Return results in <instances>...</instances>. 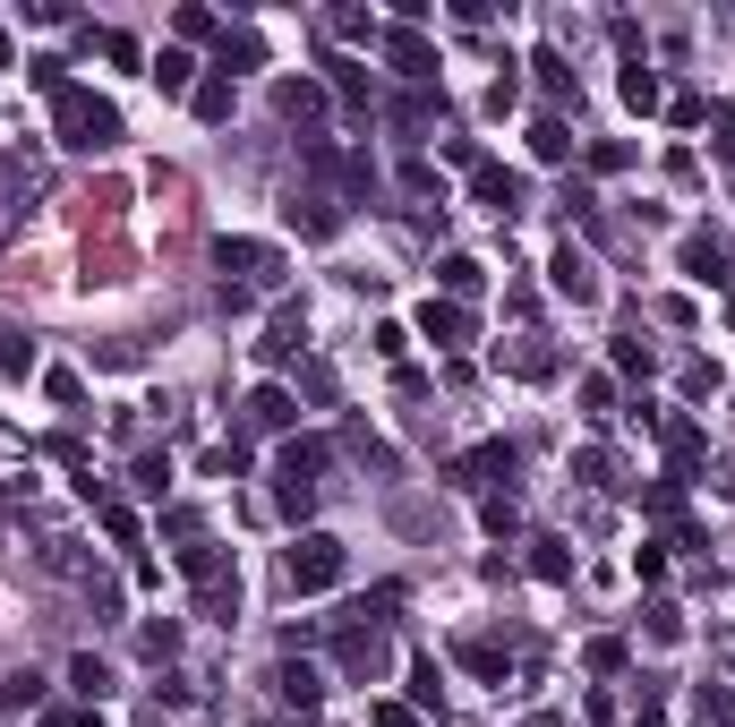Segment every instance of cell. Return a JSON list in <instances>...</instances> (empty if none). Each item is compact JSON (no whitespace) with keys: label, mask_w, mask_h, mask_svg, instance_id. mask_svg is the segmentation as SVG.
Returning a JSON list of instances; mask_svg holds the SVG:
<instances>
[{"label":"cell","mask_w":735,"mask_h":727,"mask_svg":"<svg viewBox=\"0 0 735 727\" xmlns=\"http://www.w3.org/2000/svg\"><path fill=\"white\" fill-rule=\"evenodd\" d=\"M52 129H61L69 155H103V146H120V112L86 86H69V95H52Z\"/></svg>","instance_id":"cell-1"},{"label":"cell","mask_w":735,"mask_h":727,"mask_svg":"<svg viewBox=\"0 0 735 727\" xmlns=\"http://www.w3.org/2000/svg\"><path fill=\"white\" fill-rule=\"evenodd\" d=\"M343 539H334V530H300V539H291V557H283V573H291V591H334V582H343Z\"/></svg>","instance_id":"cell-2"},{"label":"cell","mask_w":735,"mask_h":727,"mask_svg":"<svg viewBox=\"0 0 735 727\" xmlns=\"http://www.w3.org/2000/svg\"><path fill=\"white\" fill-rule=\"evenodd\" d=\"M334 667L377 685V676H385V633L377 625H343V633H334Z\"/></svg>","instance_id":"cell-3"},{"label":"cell","mask_w":735,"mask_h":727,"mask_svg":"<svg viewBox=\"0 0 735 727\" xmlns=\"http://www.w3.org/2000/svg\"><path fill=\"white\" fill-rule=\"evenodd\" d=\"M214 265L223 274H249V283H283V257L265 240H214Z\"/></svg>","instance_id":"cell-4"},{"label":"cell","mask_w":735,"mask_h":727,"mask_svg":"<svg viewBox=\"0 0 735 727\" xmlns=\"http://www.w3.org/2000/svg\"><path fill=\"white\" fill-rule=\"evenodd\" d=\"M377 43H385V61L402 69L411 86H428V77H437V52H428V34H419V27H393V34H377Z\"/></svg>","instance_id":"cell-5"},{"label":"cell","mask_w":735,"mask_h":727,"mask_svg":"<svg viewBox=\"0 0 735 727\" xmlns=\"http://www.w3.org/2000/svg\"><path fill=\"white\" fill-rule=\"evenodd\" d=\"M283 214H291V232H308V240H334V232H343V206L325 198V189H300Z\"/></svg>","instance_id":"cell-6"},{"label":"cell","mask_w":735,"mask_h":727,"mask_svg":"<svg viewBox=\"0 0 735 727\" xmlns=\"http://www.w3.org/2000/svg\"><path fill=\"white\" fill-rule=\"evenodd\" d=\"M547 283H556V292H565V299L581 308V299H599V265L581 257V249H556V265H547Z\"/></svg>","instance_id":"cell-7"},{"label":"cell","mask_w":735,"mask_h":727,"mask_svg":"<svg viewBox=\"0 0 735 727\" xmlns=\"http://www.w3.org/2000/svg\"><path fill=\"white\" fill-rule=\"evenodd\" d=\"M419 334H428V343H471V308H462V299H428V308H419Z\"/></svg>","instance_id":"cell-8"},{"label":"cell","mask_w":735,"mask_h":727,"mask_svg":"<svg viewBox=\"0 0 735 727\" xmlns=\"http://www.w3.org/2000/svg\"><path fill=\"white\" fill-rule=\"evenodd\" d=\"M505 471H513V445H480V454H462L445 480L453 488H487V480H505Z\"/></svg>","instance_id":"cell-9"},{"label":"cell","mask_w":735,"mask_h":727,"mask_svg":"<svg viewBox=\"0 0 735 727\" xmlns=\"http://www.w3.org/2000/svg\"><path fill=\"white\" fill-rule=\"evenodd\" d=\"M471 189H480V206L513 214V206H522V171H505V164H480V171H471Z\"/></svg>","instance_id":"cell-10"},{"label":"cell","mask_w":735,"mask_h":727,"mask_svg":"<svg viewBox=\"0 0 735 727\" xmlns=\"http://www.w3.org/2000/svg\"><path fill=\"white\" fill-rule=\"evenodd\" d=\"M274 685H283V710H300V719H317V702H325V676H317V667H283Z\"/></svg>","instance_id":"cell-11"},{"label":"cell","mask_w":735,"mask_h":727,"mask_svg":"<svg viewBox=\"0 0 735 727\" xmlns=\"http://www.w3.org/2000/svg\"><path fill=\"white\" fill-rule=\"evenodd\" d=\"M274 112H283V120H317L325 86H317V77H283V86H274Z\"/></svg>","instance_id":"cell-12"},{"label":"cell","mask_w":735,"mask_h":727,"mask_svg":"<svg viewBox=\"0 0 735 727\" xmlns=\"http://www.w3.org/2000/svg\"><path fill=\"white\" fill-rule=\"evenodd\" d=\"M300 343H308V317H300V308H283V317L265 326V343H256V360H291Z\"/></svg>","instance_id":"cell-13"},{"label":"cell","mask_w":735,"mask_h":727,"mask_svg":"<svg viewBox=\"0 0 735 727\" xmlns=\"http://www.w3.org/2000/svg\"><path fill=\"white\" fill-rule=\"evenodd\" d=\"M684 274H693V283H727V249H718L710 232H693L684 240Z\"/></svg>","instance_id":"cell-14"},{"label":"cell","mask_w":735,"mask_h":727,"mask_svg":"<svg viewBox=\"0 0 735 727\" xmlns=\"http://www.w3.org/2000/svg\"><path fill=\"white\" fill-rule=\"evenodd\" d=\"M291 420H300V402H291L283 386H256L249 394V429H291Z\"/></svg>","instance_id":"cell-15"},{"label":"cell","mask_w":735,"mask_h":727,"mask_svg":"<svg viewBox=\"0 0 735 727\" xmlns=\"http://www.w3.org/2000/svg\"><path fill=\"white\" fill-rule=\"evenodd\" d=\"M437 283H445V299H480L487 292V265L480 257H445V265H437Z\"/></svg>","instance_id":"cell-16"},{"label":"cell","mask_w":735,"mask_h":727,"mask_svg":"<svg viewBox=\"0 0 735 727\" xmlns=\"http://www.w3.org/2000/svg\"><path fill=\"white\" fill-rule=\"evenodd\" d=\"M146 77H155L162 95H197V61H189V52H155V69H146Z\"/></svg>","instance_id":"cell-17"},{"label":"cell","mask_w":735,"mask_h":727,"mask_svg":"<svg viewBox=\"0 0 735 727\" xmlns=\"http://www.w3.org/2000/svg\"><path fill=\"white\" fill-rule=\"evenodd\" d=\"M531 69H539V86H547L556 103H581V77H574V61H565V52H539Z\"/></svg>","instance_id":"cell-18"},{"label":"cell","mask_w":735,"mask_h":727,"mask_svg":"<svg viewBox=\"0 0 735 727\" xmlns=\"http://www.w3.org/2000/svg\"><path fill=\"white\" fill-rule=\"evenodd\" d=\"M531 573L539 582H574V548L565 539H531Z\"/></svg>","instance_id":"cell-19"},{"label":"cell","mask_w":735,"mask_h":727,"mask_svg":"<svg viewBox=\"0 0 735 727\" xmlns=\"http://www.w3.org/2000/svg\"><path fill=\"white\" fill-rule=\"evenodd\" d=\"M197 120H231V103H240V95H231V77H223V69H214V77H197Z\"/></svg>","instance_id":"cell-20"},{"label":"cell","mask_w":735,"mask_h":727,"mask_svg":"<svg viewBox=\"0 0 735 727\" xmlns=\"http://www.w3.org/2000/svg\"><path fill=\"white\" fill-rule=\"evenodd\" d=\"M317 471H325V445L300 436V445H283V471H274V480H308V488H317Z\"/></svg>","instance_id":"cell-21"},{"label":"cell","mask_w":735,"mask_h":727,"mask_svg":"<svg viewBox=\"0 0 735 727\" xmlns=\"http://www.w3.org/2000/svg\"><path fill=\"white\" fill-rule=\"evenodd\" d=\"M69 685H77L86 702H103V694H112V667H103L95 651H77V660H69Z\"/></svg>","instance_id":"cell-22"},{"label":"cell","mask_w":735,"mask_h":727,"mask_svg":"<svg viewBox=\"0 0 735 727\" xmlns=\"http://www.w3.org/2000/svg\"><path fill=\"white\" fill-rule=\"evenodd\" d=\"M668 463H675V480L702 471V429H693V420H675V429H668Z\"/></svg>","instance_id":"cell-23"},{"label":"cell","mask_w":735,"mask_h":727,"mask_svg":"<svg viewBox=\"0 0 735 727\" xmlns=\"http://www.w3.org/2000/svg\"><path fill=\"white\" fill-rule=\"evenodd\" d=\"M308 505H317L308 480H274V514H283V523H308Z\"/></svg>","instance_id":"cell-24"},{"label":"cell","mask_w":735,"mask_h":727,"mask_svg":"<svg viewBox=\"0 0 735 727\" xmlns=\"http://www.w3.org/2000/svg\"><path fill=\"white\" fill-rule=\"evenodd\" d=\"M411 702H419V710H445V667H437V660L411 667Z\"/></svg>","instance_id":"cell-25"},{"label":"cell","mask_w":735,"mask_h":727,"mask_svg":"<svg viewBox=\"0 0 735 727\" xmlns=\"http://www.w3.org/2000/svg\"><path fill=\"white\" fill-rule=\"evenodd\" d=\"M531 155H539V164H565V155H574L565 120H539V129H531Z\"/></svg>","instance_id":"cell-26"},{"label":"cell","mask_w":735,"mask_h":727,"mask_svg":"<svg viewBox=\"0 0 735 727\" xmlns=\"http://www.w3.org/2000/svg\"><path fill=\"white\" fill-rule=\"evenodd\" d=\"M616 368H624V377H650V368H659V351H650L641 334H616Z\"/></svg>","instance_id":"cell-27"},{"label":"cell","mask_w":735,"mask_h":727,"mask_svg":"<svg viewBox=\"0 0 735 727\" xmlns=\"http://www.w3.org/2000/svg\"><path fill=\"white\" fill-rule=\"evenodd\" d=\"M0 702H9V710H34V702H43V676H34V667H18V676L0 685Z\"/></svg>","instance_id":"cell-28"},{"label":"cell","mask_w":735,"mask_h":727,"mask_svg":"<svg viewBox=\"0 0 735 727\" xmlns=\"http://www.w3.org/2000/svg\"><path fill=\"white\" fill-rule=\"evenodd\" d=\"M624 103H633V112H659V77H650V69H624Z\"/></svg>","instance_id":"cell-29"},{"label":"cell","mask_w":735,"mask_h":727,"mask_svg":"<svg viewBox=\"0 0 735 727\" xmlns=\"http://www.w3.org/2000/svg\"><path fill=\"white\" fill-rule=\"evenodd\" d=\"M702 727H735V694L727 685H702Z\"/></svg>","instance_id":"cell-30"},{"label":"cell","mask_w":735,"mask_h":727,"mask_svg":"<svg viewBox=\"0 0 735 727\" xmlns=\"http://www.w3.org/2000/svg\"><path fill=\"white\" fill-rule=\"evenodd\" d=\"M206 471H214V480H240V471H249V445H240V436H231V445H214V454H206Z\"/></svg>","instance_id":"cell-31"},{"label":"cell","mask_w":735,"mask_h":727,"mask_svg":"<svg viewBox=\"0 0 735 727\" xmlns=\"http://www.w3.org/2000/svg\"><path fill=\"white\" fill-rule=\"evenodd\" d=\"M0 368H9V377H27V368H34V343H27V334H0Z\"/></svg>","instance_id":"cell-32"},{"label":"cell","mask_w":735,"mask_h":727,"mask_svg":"<svg viewBox=\"0 0 735 727\" xmlns=\"http://www.w3.org/2000/svg\"><path fill=\"white\" fill-rule=\"evenodd\" d=\"M137 642H146V660H171V651H180V625L162 617V625H146V633H137Z\"/></svg>","instance_id":"cell-33"},{"label":"cell","mask_w":735,"mask_h":727,"mask_svg":"<svg viewBox=\"0 0 735 727\" xmlns=\"http://www.w3.org/2000/svg\"><path fill=\"white\" fill-rule=\"evenodd\" d=\"M334 34H351V43H377V18H368V9H334Z\"/></svg>","instance_id":"cell-34"},{"label":"cell","mask_w":735,"mask_h":727,"mask_svg":"<svg viewBox=\"0 0 735 727\" xmlns=\"http://www.w3.org/2000/svg\"><path fill=\"white\" fill-rule=\"evenodd\" d=\"M103 530H112L120 548H137V514H128V505H112V496H103Z\"/></svg>","instance_id":"cell-35"},{"label":"cell","mask_w":735,"mask_h":727,"mask_svg":"<svg viewBox=\"0 0 735 727\" xmlns=\"http://www.w3.org/2000/svg\"><path fill=\"white\" fill-rule=\"evenodd\" d=\"M462 667H480V676H505V651H496V642H462Z\"/></svg>","instance_id":"cell-36"},{"label":"cell","mask_w":735,"mask_h":727,"mask_svg":"<svg viewBox=\"0 0 735 727\" xmlns=\"http://www.w3.org/2000/svg\"><path fill=\"white\" fill-rule=\"evenodd\" d=\"M334 95H343V103H368V77H359V61H334Z\"/></svg>","instance_id":"cell-37"},{"label":"cell","mask_w":735,"mask_h":727,"mask_svg":"<svg viewBox=\"0 0 735 727\" xmlns=\"http://www.w3.org/2000/svg\"><path fill=\"white\" fill-rule=\"evenodd\" d=\"M368 727H419L411 702H368Z\"/></svg>","instance_id":"cell-38"},{"label":"cell","mask_w":735,"mask_h":727,"mask_svg":"<svg viewBox=\"0 0 735 727\" xmlns=\"http://www.w3.org/2000/svg\"><path fill=\"white\" fill-rule=\"evenodd\" d=\"M300 386H308V402H334V368L308 360V368H300Z\"/></svg>","instance_id":"cell-39"},{"label":"cell","mask_w":735,"mask_h":727,"mask_svg":"<svg viewBox=\"0 0 735 727\" xmlns=\"http://www.w3.org/2000/svg\"><path fill=\"white\" fill-rule=\"evenodd\" d=\"M162 480H171V463H162V454H137V488L162 496Z\"/></svg>","instance_id":"cell-40"},{"label":"cell","mask_w":735,"mask_h":727,"mask_svg":"<svg viewBox=\"0 0 735 727\" xmlns=\"http://www.w3.org/2000/svg\"><path fill=\"white\" fill-rule=\"evenodd\" d=\"M513 523H522V505H513V496H487V530H496V539H505Z\"/></svg>","instance_id":"cell-41"},{"label":"cell","mask_w":735,"mask_h":727,"mask_svg":"<svg viewBox=\"0 0 735 727\" xmlns=\"http://www.w3.org/2000/svg\"><path fill=\"white\" fill-rule=\"evenodd\" d=\"M43 727H86V719H77V710H43Z\"/></svg>","instance_id":"cell-42"},{"label":"cell","mask_w":735,"mask_h":727,"mask_svg":"<svg viewBox=\"0 0 735 727\" xmlns=\"http://www.w3.org/2000/svg\"><path fill=\"white\" fill-rule=\"evenodd\" d=\"M0 69H9V34H0Z\"/></svg>","instance_id":"cell-43"},{"label":"cell","mask_w":735,"mask_h":727,"mask_svg":"<svg viewBox=\"0 0 735 727\" xmlns=\"http://www.w3.org/2000/svg\"><path fill=\"white\" fill-rule=\"evenodd\" d=\"M727 660H735V633H727Z\"/></svg>","instance_id":"cell-44"},{"label":"cell","mask_w":735,"mask_h":727,"mask_svg":"<svg viewBox=\"0 0 735 727\" xmlns=\"http://www.w3.org/2000/svg\"><path fill=\"white\" fill-rule=\"evenodd\" d=\"M86 727H95V719H86Z\"/></svg>","instance_id":"cell-45"}]
</instances>
